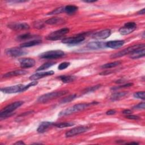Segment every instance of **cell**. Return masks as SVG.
<instances>
[{
	"label": "cell",
	"mask_w": 145,
	"mask_h": 145,
	"mask_svg": "<svg viewBox=\"0 0 145 145\" xmlns=\"http://www.w3.org/2000/svg\"><path fill=\"white\" fill-rule=\"evenodd\" d=\"M96 104V102H92L91 103H81L75 104L72 106H70L68 108H66L61 112H59L58 116H65L71 114L72 113L78 112L82 110H83L87 108L88 107Z\"/></svg>",
	"instance_id": "6da1fadb"
},
{
	"label": "cell",
	"mask_w": 145,
	"mask_h": 145,
	"mask_svg": "<svg viewBox=\"0 0 145 145\" xmlns=\"http://www.w3.org/2000/svg\"><path fill=\"white\" fill-rule=\"evenodd\" d=\"M68 91H59L48 93L40 96L37 99V101L41 103H46L50 100H52L53 99H56L57 97L64 95Z\"/></svg>",
	"instance_id": "7a4b0ae2"
},
{
	"label": "cell",
	"mask_w": 145,
	"mask_h": 145,
	"mask_svg": "<svg viewBox=\"0 0 145 145\" xmlns=\"http://www.w3.org/2000/svg\"><path fill=\"white\" fill-rule=\"evenodd\" d=\"M144 48V44H137V45H134L133 46H131L130 47H128L126 49H124L123 50L120 51L117 53H116L114 54H113L111 55L110 57L112 58H118L122 57L123 56H125L128 54H131L132 52L135 51V50H137L140 48Z\"/></svg>",
	"instance_id": "3957f363"
},
{
	"label": "cell",
	"mask_w": 145,
	"mask_h": 145,
	"mask_svg": "<svg viewBox=\"0 0 145 145\" xmlns=\"http://www.w3.org/2000/svg\"><path fill=\"white\" fill-rule=\"evenodd\" d=\"M64 56V52L61 50H54L42 53L39 55V57L44 59H56L62 57Z\"/></svg>",
	"instance_id": "277c9868"
},
{
	"label": "cell",
	"mask_w": 145,
	"mask_h": 145,
	"mask_svg": "<svg viewBox=\"0 0 145 145\" xmlns=\"http://www.w3.org/2000/svg\"><path fill=\"white\" fill-rule=\"evenodd\" d=\"M69 32V29L67 28H61L60 29L51 32L46 37V39L49 40H53V41L59 40L62 37H63V36L67 34Z\"/></svg>",
	"instance_id": "5b68a950"
},
{
	"label": "cell",
	"mask_w": 145,
	"mask_h": 145,
	"mask_svg": "<svg viewBox=\"0 0 145 145\" xmlns=\"http://www.w3.org/2000/svg\"><path fill=\"white\" fill-rule=\"evenodd\" d=\"M91 128V126L89 125H83V126H79L76 127H74L70 130L67 131L65 135L66 137H71L75 136L76 135L80 134L81 133H83L87 131H88Z\"/></svg>",
	"instance_id": "8992f818"
},
{
	"label": "cell",
	"mask_w": 145,
	"mask_h": 145,
	"mask_svg": "<svg viewBox=\"0 0 145 145\" xmlns=\"http://www.w3.org/2000/svg\"><path fill=\"white\" fill-rule=\"evenodd\" d=\"M24 87H25L24 85L20 84H17V85H15L10 87L2 88L1 89V91L6 93H15L24 91H25Z\"/></svg>",
	"instance_id": "52a82bcc"
},
{
	"label": "cell",
	"mask_w": 145,
	"mask_h": 145,
	"mask_svg": "<svg viewBox=\"0 0 145 145\" xmlns=\"http://www.w3.org/2000/svg\"><path fill=\"white\" fill-rule=\"evenodd\" d=\"M137 28V24L135 22H130L125 24V25L119 29V32L122 35H128L133 32Z\"/></svg>",
	"instance_id": "ba28073f"
},
{
	"label": "cell",
	"mask_w": 145,
	"mask_h": 145,
	"mask_svg": "<svg viewBox=\"0 0 145 145\" xmlns=\"http://www.w3.org/2000/svg\"><path fill=\"white\" fill-rule=\"evenodd\" d=\"M5 53L7 55L11 56V57H19L23 55L26 54L28 52L18 47H14L9 48L6 50Z\"/></svg>",
	"instance_id": "9c48e42d"
},
{
	"label": "cell",
	"mask_w": 145,
	"mask_h": 145,
	"mask_svg": "<svg viewBox=\"0 0 145 145\" xmlns=\"http://www.w3.org/2000/svg\"><path fill=\"white\" fill-rule=\"evenodd\" d=\"M24 102L22 101H15L13 103H11L6 106H5L4 108H3L1 112L0 113H13V111L15 110L16 108L20 107L23 104Z\"/></svg>",
	"instance_id": "30bf717a"
},
{
	"label": "cell",
	"mask_w": 145,
	"mask_h": 145,
	"mask_svg": "<svg viewBox=\"0 0 145 145\" xmlns=\"http://www.w3.org/2000/svg\"><path fill=\"white\" fill-rule=\"evenodd\" d=\"M85 39V37L83 35H78L74 37H70L68 38L63 39L62 40V42L64 44H70V45H74L78 44L79 42H82Z\"/></svg>",
	"instance_id": "8fae6325"
},
{
	"label": "cell",
	"mask_w": 145,
	"mask_h": 145,
	"mask_svg": "<svg viewBox=\"0 0 145 145\" xmlns=\"http://www.w3.org/2000/svg\"><path fill=\"white\" fill-rule=\"evenodd\" d=\"M111 34V31L109 29H104L97 32L92 35V38L96 40H102L108 38Z\"/></svg>",
	"instance_id": "7c38bea8"
},
{
	"label": "cell",
	"mask_w": 145,
	"mask_h": 145,
	"mask_svg": "<svg viewBox=\"0 0 145 145\" xmlns=\"http://www.w3.org/2000/svg\"><path fill=\"white\" fill-rule=\"evenodd\" d=\"M20 65L22 68L27 69L33 67L35 65V61L31 58H24L19 60Z\"/></svg>",
	"instance_id": "4fadbf2b"
},
{
	"label": "cell",
	"mask_w": 145,
	"mask_h": 145,
	"mask_svg": "<svg viewBox=\"0 0 145 145\" xmlns=\"http://www.w3.org/2000/svg\"><path fill=\"white\" fill-rule=\"evenodd\" d=\"M8 27L15 31L26 30L29 28V25L25 23H10L8 25Z\"/></svg>",
	"instance_id": "5bb4252c"
},
{
	"label": "cell",
	"mask_w": 145,
	"mask_h": 145,
	"mask_svg": "<svg viewBox=\"0 0 145 145\" xmlns=\"http://www.w3.org/2000/svg\"><path fill=\"white\" fill-rule=\"evenodd\" d=\"M87 47L89 49H101L106 48V42L101 41H93L90 42L87 45Z\"/></svg>",
	"instance_id": "9a60e30c"
},
{
	"label": "cell",
	"mask_w": 145,
	"mask_h": 145,
	"mask_svg": "<svg viewBox=\"0 0 145 145\" xmlns=\"http://www.w3.org/2000/svg\"><path fill=\"white\" fill-rule=\"evenodd\" d=\"M54 74V72L52 70L49 71H45V72H37L36 74H34L32 75L29 77V79L31 80H36L40 78H42L43 77L49 76V75H52Z\"/></svg>",
	"instance_id": "2e32d148"
},
{
	"label": "cell",
	"mask_w": 145,
	"mask_h": 145,
	"mask_svg": "<svg viewBox=\"0 0 145 145\" xmlns=\"http://www.w3.org/2000/svg\"><path fill=\"white\" fill-rule=\"evenodd\" d=\"M54 126V123L52 122H48V121H44L42 122L37 128V132L39 133H42L45 132L50 127Z\"/></svg>",
	"instance_id": "e0dca14e"
},
{
	"label": "cell",
	"mask_w": 145,
	"mask_h": 145,
	"mask_svg": "<svg viewBox=\"0 0 145 145\" xmlns=\"http://www.w3.org/2000/svg\"><path fill=\"white\" fill-rule=\"evenodd\" d=\"M124 43H125L124 40L109 41L106 42V46L112 49H118L122 46Z\"/></svg>",
	"instance_id": "ac0fdd59"
},
{
	"label": "cell",
	"mask_w": 145,
	"mask_h": 145,
	"mask_svg": "<svg viewBox=\"0 0 145 145\" xmlns=\"http://www.w3.org/2000/svg\"><path fill=\"white\" fill-rule=\"evenodd\" d=\"M145 55V49L144 48H140L135 50L131 54H130V58L131 59H138L144 57Z\"/></svg>",
	"instance_id": "d6986e66"
},
{
	"label": "cell",
	"mask_w": 145,
	"mask_h": 145,
	"mask_svg": "<svg viewBox=\"0 0 145 145\" xmlns=\"http://www.w3.org/2000/svg\"><path fill=\"white\" fill-rule=\"evenodd\" d=\"M28 73V71L24 70H17L10 72H8L4 74L3 75V78H9L11 76H18V75H25Z\"/></svg>",
	"instance_id": "ffe728a7"
},
{
	"label": "cell",
	"mask_w": 145,
	"mask_h": 145,
	"mask_svg": "<svg viewBox=\"0 0 145 145\" xmlns=\"http://www.w3.org/2000/svg\"><path fill=\"white\" fill-rule=\"evenodd\" d=\"M65 20L61 18H58V17H53L50 19H49L45 22L46 24H62L65 23Z\"/></svg>",
	"instance_id": "44dd1931"
},
{
	"label": "cell",
	"mask_w": 145,
	"mask_h": 145,
	"mask_svg": "<svg viewBox=\"0 0 145 145\" xmlns=\"http://www.w3.org/2000/svg\"><path fill=\"white\" fill-rule=\"evenodd\" d=\"M41 43V40H33L31 41H29L27 42H23L20 44V48H27L33 46Z\"/></svg>",
	"instance_id": "7402d4cb"
},
{
	"label": "cell",
	"mask_w": 145,
	"mask_h": 145,
	"mask_svg": "<svg viewBox=\"0 0 145 145\" xmlns=\"http://www.w3.org/2000/svg\"><path fill=\"white\" fill-rule=\"evenodd\" d=\"M78 9V7L74 5H67L64 7V12L67 14H72Z\"/></svg>",
	"instance_id": "603a6c76"
},
{
	"label": "cell",
	"mask_w": 145,
	"mask_h": 145,
	"mask_svg": "<svg viewBox=\"0 0 145 145\" xmlns=\"http://www.w3.org/2000/svg\"><path fill=\"white\" fill-rule=\"evenodd\" d=\"M127 92H121L115 93L111 96L110 99L112 101L119 100L121 98L127 95Z\"/></svg>",
	"instance_id": "cb8c5ba5"
},
{
	"label": "cell",
	"mask_w": 145,
	"mask_h": 145,
	"mask_svg": "<svg viewBox=\"0 0 145 145\" xmlns=\"http://www.w3.org/2000/svg\"><path fill=\"white\" fill-rule=\"evenodd\" d=\"M59 79L63 83H67L74 81L75 79V77L70 75H61L59 76Z\"/></svg>",
	"instance_id": "d4e9b609"
},
{
	"label": "cell",
	"mask_w": 145,
	"mask_h": 145,
	"mask_svg": "<svg viewBox=\"0 0 145 145\" xmlns=\"http://www.w3.org/2000/svg\"><path fill=\"white\" fill-rule=\"evenodd\" d=\"M121 63V61H114V62H110V63H105V64L102 65L101 66V67L102 69H110V68L114 67H116V66L120 65Z\"/></svg>",
	"instance_id": "484cf974"
},
{
	"label": "cell",
	"mask_w": 145,
	"mask_h": 145,
	"mask_svg": "<svg viewBox=\"0 0 145 145\" xmlns=\"http://www.w3.org/2000/svg\"><path fill=\"white\" fill-rule=\"evenodd\" d=\"M75 125L74 123L71 122H61V123H54V126L58 128H63L69 126H74Z\"/></svg>",
	"instance_id": "4316f807"
},
{
	"label": "cell",
	"mask_w": 145,
	"mask_h": 145,
	"mask_svg": "<svg viewBox=\"0 0 145 145\" xmlns=\"http://www.w3.org/2000/svg\"><path fill=\"white\" fill-rule=\"evenodd\" d=\"M56 63L54 62H46L44 63V64H42L41 66H40L37 69V71H41V70H44L45 69H48L49 67H51L52 66H53V65H54Z\"/></svg>",
	"instance_id": "83f0119b"
},
{
	"label": "cell",
	"mask_w": 145,
	"mask_h": 145,
	"mask_svg": "<svg viewBox=\"0 0 145 145\" xmlns=\"http://www.w3.org/2000/svg\"><path fill=\"white\" fill-rule=\"evenodd\" d=\"M76 95H70L69 96H67L65 97H63L61 101V103H69L71 101H72L75 97H76Z\"/></svg>",
	"instance_id": "f1b7e54d"
},
{
	"label": "cell",
	"mask_w": 145,
	"mask_h": 145,
	"mask_svg": "<svg viewBox=\"0 0 145 145\" xmlns=\"http://www.w3.org/2000/svg\"><path fill=\"white\" fill-rule=\"evenodd\" d=\"M35 36V35H31L29 33H25V34H23V35H20L18 37L17 39L18 40H20V41H22V40H27V39H31V38H33Z\"/></svg>",
	"instance_id": "f546056e"
},
{
	"label": "cell",
	"mask_w": 145,
	"mask_h": 145,
	"mask_svg": "<svg viewBox=\"0 0 145 145\" xmlns=\"http://www.w3.org/2000/svg\"><path fill=\"white\" fill-rule=\"evenodd\" d=\"M64 12V7H60L58 8H57L54 9V10L52 11L51 12L48 13V15H54V14H58Z\"/></svg>",
	"instance_id": "4dcf8cb0"
},
{
	"label": "cell",
	"mask_w": 145,
	"mask_h": 145,
	"mask_svg": "<svg viewBox=\"0 0 145 145\" xmlns=\"http://www.w3.org/2000/svg\"><path fill=\"white\" fill-rule=\"evenodd\" d=\"M134 97L138 98V99H140L142 100H144V96H145V92L144 91H140V92H135L133 94Z\"/></svg>",
	"instance_id": "1f68e13d"
},
{
	"label": "cell",
	"mask_w": 145,
	"mask_h": 145,
	"mask_svg": "<svg viewBox=\"0 0 145 145\" xmlns=\"http://www.w3.org/2000/svg\"><path fill=\"white\" fill-rule=\"evenodd\" d=\"M70 64V62H62V63H60V64L59 65V66H58V70H60L65 69H66L68 66H69Z\"/></svg>",
	"instance_id": "d6a6232c"
},
{
	"label": "cell",
	"mask_w": 145,
	"mask_h": 145,
	"mask_svg": "<svg viewBox=\"0 0 145 145\" xmlns=\"http://www.w3.org/2000/svg\"><path fill=\"white\" fill-rule=\"evenodd\" d=\"M100 87V85H97V86H92L91 87H88V88H87V89H86L84 90V93H87V92H92V91H96Z\"/></svg>",
	"instance_id": "836d02e7"
},
{
	"label": "cell",
	"mask_w": 145,
	"mask_h": 145,
	"mask_svg": "<svg viewBox=\"0 0 145 145\" xmlns=\"http://www.w3.org/2000/svg\"><path fill=\"white\" fill-rule=\"evenodd\" d=\"M133 85V83H128L127 84H123V85H121L120 86H118L117 87H114V88H112V89H119V88H127V87H131Z\"/></svg>",
	"instance_id": "e575fe53"
},
{
	"label": "cell",
	"mask_w": 145,
	"mask_h": 145,
	"mask_svg": "<svg viewBox=\"0 0 145 145\" xmlns=\"http://www.w3.org/2000/svg\"><path fill=\"white\" fill-rule=\"evenodd\" d=\"M144 106H145V103H140L137 104V105L134 106L133 107V109H144Z\"/></svg>",
	"instance_id": "d590c367"
},
{
	"label": "cell",
	"mask_w": 145,
	"mask_h": 145,
	"mask_svg": "<svg viewBox=\"0 0 145 145\" xmlns=\"http://www.w3.org/2000/svg\"><path fill=\"white\" fill-rule=\"evenodd\" d=\"M37 84V82H36V81H34V82H31V83H29L28 84L25 86V87H24V90H27V89H28L29 87H32V86H34L35 85H36Z\"/></svg>",
	"instance_id": "8d00e7d4"
},
{
	"label": "cell",
	"mask_w": 145,
	"mask_h": 145,
	"mask_svg": "<svg viewBox=\"0 0 145 145\" xmlns=\"http://www.w3.org/2000/svg\"><path fill=\"white\" fill-rule=\"evenodd\" d=\"M126 118H128V119H130V120H138V119H139V117L138 116H135V115H132L131 114L126 115Z\"/></svg>",
	"instance_id": "74e56055"
},
{
	"label": "cell",
	"mask_w": 145,
	"mask_h": 145,
	"mask_svg": "<svg viewBox=\"0 0 145 145\" xmlns=\"http://www.w3.org/2000/svg\"><path fill=\"white\" fill-rule=\"evenodd\" d=\"M116 113V110H113V109H111V110H108L106 112V114L107 115H113L114 114Z\"/></svg>",
	"instance_id": "f35d334b"
},
{
	"label": "cell",
	"mask_w": 145,
	"mask_h": 145,
	"mask_svg": "<svg viewBox=\"0 0 145 145\" xmlns=\"http://www.w3.org/2000/svg\"><path fill=\"white\" fill-rule=\"evenodd\" d=\"M123 114H126V115H128V114H130L131 113H132V111L130 109H125L124 110L123 112H122Z\"/></svg>",
	"instance_id": "ab89813d"
},
{
	"label": "cell",
	"mask_w": 145,
	"mask_h": 145,
	"mask_svg": "<svg viewBox=\"0 0 145 145\" xmlns=\"http://www.w3.org/2000/svg\"><path fill=\"white\" fill-rule=\"evenodd\" d=\"M112 71H105V72H101V73H100V75H107V74H110V73H112Z\"/></svg>",
	"instance_id": "60d3db41"
},
{
	"label": "cell",
	"mask_w": 145,
	"mask_h": 145,
	"mask_svg": "<svg viewBox=\"0 0 145 145\" xmlns=\"http://www.w3.org/2000/svg\"><path fill=\"white\" fill-rule=\"evenodd\" d=\"M144 11H145V8H142V10H140V11H139L138 12H137V14H142V15H143V14H144Z\"/></svg>",
	"instance_id": "b9f144b4"
},
{
	"label": "cell",
	"mask_w": 145,
	"mask_h": 145,
	"mask_svg": "<svg viewBox=\"0 0 145 145\" xmlns=\"http://www.w3.org/2000/svg\"><path fill=\"white\" fill-rule=\"evenodd\" d=\"M14 144H25V143L22 140H20L19 142H17L15 143Z\"/></svg>",
	"instance_id": "7bdbcfd3"
},
{
	"label": "cell",
	"mask_w": 145,
	"mask_h": 145,
	"mask_svg": "<svg viewBox=\"0 0 145 145\" xmlns=\"http://www.w3.org/2000/svg\"><path fill=\"white\" fill-rule=\"evenodd\" d=\"M96 1H95V0H94V1H84V2H87V3H92V2H95Z\"/></svg>",
	"instance_id": "ee69618b"
},
{
	"label": "cell",
	"mask_w": 145,
	"mask_h": 145,
	"mask_svg": "<svg viewBox=\"0 0 145 145\" xmlns=\"http://www.w3.org/2000/svg\"><path fill=\"white\" fill-rule=\"evenodd\" d=\"M127 144H138V143H137V142H130V143H129Z\"/></svg>",
	"instance_id": "f6af8a7d"
}]
</instances>
